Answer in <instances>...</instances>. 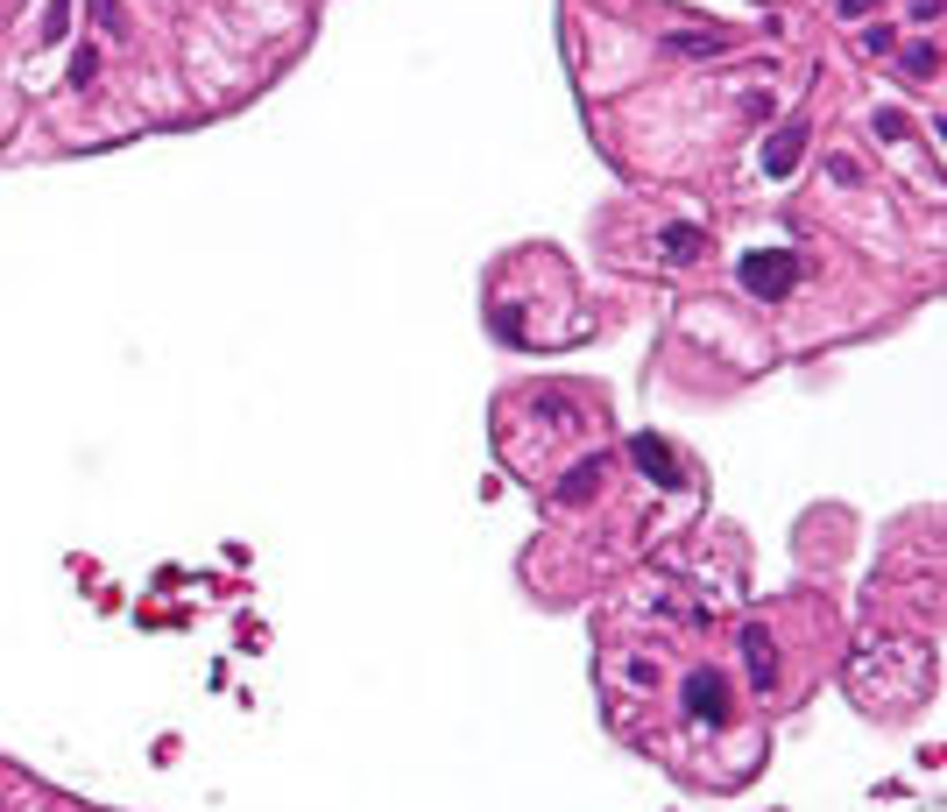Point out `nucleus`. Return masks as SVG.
I'll list each match as a JSON object with an SVG mask.
<instances>
[{
    "label": "nucleus",
    "mask_w": 947,
    "mask_h": 812,
    "mask_svg": "<svg viewBox=\"0 0 947 812\" xmlns=\"http://www.w3.org/2000/svg\"><path fill=\"white\" fill-rule=\"evenodd\" d=\"M629 459H637L643 466V474H651L658 480V488H679V459H672V445L665 439H658V431H637V439H629Z\"/></svg>",
    "instance_id": "nucleus-3"
},
{
    "label": "nucleus",
    "mask_w": 947,
    "mask_h": 812,
    "mask_svg": "<svg viewBox=\"0 0 947 812\" xmlns=\"http://www.w3.org/2000/svg\"><path fill=\"white\" fill-rule=\"evenodd\" d=\"M863 50H869V57H891V50H898V36H891V28H877V22H869V28H863Z\"/></svg>",
    "instance_id": "nucleus-13"
},
{
    "label": "nucleus",
    "mask_w": 947,
    "mask_h": 812,
    "mask_svg": "<svg viewBox=\"0 0 947 812\" xmlns=\"http://www.w3.org/2000/svg\"><path fill=\"white\" fill-rule=\"evenodd\" d=\"M71 28V0H50V14H43V43H64Z\"/></svg>",
    "instance_id": "nucleus-11"
},
{
    "label": "nucleus",
    "mask_w": 947,
    "mask_h": 812,
    "mask_svg": "<svg viewBox=\"0 0 947 812\" xmlns=\"http://www.w3.org/2000/svg\"><path fill=\"white\" fill-rule=\"evenodd\" d=\"M800 156H806V120H785V128L771 134V148H763V170L792 177V170H800Z\"/></svg>",
    "instance_id": "nucleus-4"
},
{
    "label": "nucleus",
    "mask_w": 947,
    "mask_h": 812,
    "mask_svg": "<svg viewBox=\"0 0 947 812\" xmlns=\"http://www.w3.org/2000/svg\"><path fill=\"white\" fill-rule=\"evenodd\" d=\"M700 254H708V234H700L694 227V219H672V227H665V262H700Z\"/></svg>",
    "instance_id": "nucleus-6"
},
{
    "label": "nucleus",
    "mask_w": 947,
    "mask_h": 812,
    "mask_svg": "<svg viewBox=\"0 0 947 812\" xmlns=\"http://www.w3.org/2000/svg\"><path fill=\"white\" fill-rule=\"evenodd\" d=\"M800 276H806V262L792 248H757V254H743V268H735V283H743L757 304H785V297L800 290Z\"/></svg>",
    "instance_id": "nucleus-1"
},
{
    "label": "nucleus",
    "mask_w": 947,
    "mask_h": 812,
    "mask_svg": "<svg viewBox=\"0 0 947 812\" xmlns=\"http://www.w3.org/2000/svg\"><path fill=\"white\" fill-rule=\"evenodd\" d=\"M85 8H93V22L107 28V36H128V8H120V0H85Z\"/></svg>",
    "instance_id": "nucleus-10"
},
{
    "label": "nucleus",
    "mask_w": 947,
    "mask_h": 812,
    "mask_svg": "<svg viewBox=\"0 0 947 812\" xmlns=\"http://www.w3.org/2000/svg\"><path fill=\"white\" fill-rule=\"evenodd\" d=\"M869 8H877V0H841V14H849V22H863Z\"/></svg>",
    "instance_id": "nucleus-16"
},
{
    "label": "nucleus",
    "mask_w": 947,
    "mask_h": 812,
    "mask_svg": "<svg viewBox=\"0 0 947 812\" xmlns=\"http://www.w3.org/2000/svg\"><path fill=\"white\" fill-rule=\"evenodd\" d=\"M679 700H686V714H694L700 728H729V714H735V706H729V679H721V671H708V665L686 671Z\"/></svg>",
    "instance_id": "nucleus-2"
},
{
    "label": "nucleus",
    "mask_w": 947,
    "mask_h": 812,
    "mask_svg": "<svg viewBox=\"0 0 947 812\" xmlns=\"http://www.w3.org/2000/svg\"><path fill=\"white\" fill-rule=\"evenodd\" d=\"M898 71H905V79H934V71H940V50H934V43H905V50H898Z\"/></svg>",
    "instance_id": "nucleus-8"
},
{
    "label": "nucleus",
    "mask_w": 947,
    "mask_h": 812,
    "mask_svg": "<svg viewBox=\"0 0 947 812\" xmlns=\"http://www.w3.org/2000/svg\"><path fill=\"white\" fill-rule=\"evenodd\" d=\"M665 50H679V57H714V50H729V36H721V28H686V36H665Z\"/></svg>",
    "instance_id": "nucleus-9"
},
{
    "label": "nucleus",
    "mask_w": 947,
    "mask_h": 812,
    "mask_svg": "<svg viewBox=\"0 0 947 812\" xmlns=\"http://www.w3.org/2000/svg\"><path fill=\"white\" fill-rule=\"evenodd\" d=\"M912 22H940V0H912Z\"/></svg>",
    "instance_id": "nucleus-15"
},
{
    "label": "nucleus",
    "mask_w": 947,
    "mask_h": 812,
    "mask_svg": "<svg viewBox=\"0 0 947 812\" xmlns=\"http://www.w3.org/2000/svg\"><path fill=\"white\" fill-rule=\"evenodd\" d=\"M743 657H749V679H757V693H771L778 685V650L763 629H743Z\"/></svg>",
    "instance_id": "nucleus-5"
},
{
    "label": "nucleus",
    "mask_w": 947,
    "mask_h": 812,
    "mask_svg": "<svg viewBox=\"0 0 947 812\" xmlns=\"http://www.w3.org/2000/svg\"><path fill=\"white\" fill-rule=\"evenodd\" d=\"M601 466H608L601 453H588L580 466H566V480H559V502H588V494L601 488Z\"/></svg>",
    "instance_id": "nucleus-7"
},
{
    "label": "nucleus",
    "mask_w": 947,
    "mask_h": 812,
    "mask_svg": "<svg viewBox=\"0 0 947 812\" xmlns=\"http://www.w3.org/2000/svg\"><path fill=\"white\" fill-rule=\"evenodd\" d=\"M869 128H877V142H905V114H898V107H877Z\"/></svg>",
    "instance_id": "nucleus-12"
},
{
    "label": "nucleus",
    "mask_w": 947,
    "mask_h": 812,
    "mask_svg": "<svg viewBox=\"0 0 947 812\" xmlns=\"http://www.w3.org/2000/svg\"><path fill=\"white\" fill-rule=\"evenodd\" d=\"M99 79V50H79L71 57V85H93Z\"/></svg>",
    "instance_id": "nucleus-14"
}]
</instances>
